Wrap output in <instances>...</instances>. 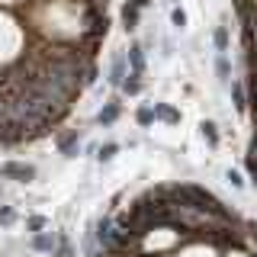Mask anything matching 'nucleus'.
Wrapping results in <instances>:
<instances>
[{
    "mask_svg": "<svg viewBox=\"0 0 257 257\" xmlns=\"http://www.w3.org/2000/svg\"><path fill=\"white\" fill-rule=\"evenodd\" d=\"M116 155H119V145H116V142H106V145H96V155H93V158L100 161V164H109Z\"/></svg>",
    "mask_w": 257,
    "mask_h": 257,
    "instance_id": "f8f14e48",
    "label": "nucleus"
},
{
    "mask_svg": "<svg viewBox=\"0 0 257 257\" xmlns=\"http://www.w3.org/2000/svg\"><path fill=\"white\" fill-rule=\"evenodd\" d=\"M215 77L228 87V80H231V61H228V55H225V52H215Z\"/></svg>",
    "mask_w": 257,
    "mask_h": 257,
    "instance_id": "1a4fd4ad",
    "label": "nucleus"
},
{
    "mask_svg": "<svg viewBox=\"0 0 257 257\" xmlns=\"http://www.w3.org/2000/svg\"><path fill=\"white\" fill-rule=\"evenodd\" d=\"M55 241H58V235H55V231H36V235H32V251H39V254H52V247H55Z\"/></svg>",
    "mask_w": 257,
    "mask_h": 257,
    "instance_id": "423d86ee",
    "label": "nucleus"
},
{
    "mask_svg": "<svg viewBox=\"0 0 257 257\" xmlns=\"http://www.w3.org/2000/svg\"><path fill=\"white\" fill-rule=\"evenodd\" d=\"M77 151H80V135L77 132L58 135V155L61 158H77Z\"/></svg>",
    "mask_w": 257,
    "mask_h": 257,
    "instance_id": "20e7f679",
    "label": "nucleus"
},
{
    "mask_svg": "<svg viewBox=\"0 0 257 257\" xmlns=\"http://www.w3.org/2000/svg\"><path fill=\"white\" fill-rule=\"evenodd\" d=\"M225 180H228V183H231V187H235V190H244V177H241L238 171H231V167H228V171H225Z\"/></svg>",
    "mask_w": 257,
    "mask_h": 257,
    "instance_id": "412c9836",
    "label": "nucleus"
},
{
    "mask_svg": "<svg viewBox=\"0 0 257 257\" xmlns=\"http://www.w3.org/2000/svg\"><path fill=\"white\" fill-rule=\"evenodd\" d=\"M155 119H161L164 125H180V109H174L171 103H151Z\"/></svg>",
    "mask_w": 257,
    "mask_h": 257,
    "instance_id": "0eeeda50",
    "label": "nucleus"
},
{
    "mask_svg": "<svg viewBox=\"0 0 257 257\" xmlns=\"http://www.w3.org/2000/svg\"><path fill=\"white\" fill-rule=\"evenodd\" d=\"M212 42H215V52H228V26H215Z\"/></svg>",
    "mask_w": 257,
    "mask_h": 257,
    "instance_id": "dca6fc26",
    "label": "nucleus"
},
{
    "mask_svg": "<svg viewBox=\"0 0 257 257\" xmlns=\"http://www.w3.org/2000/svg\"><path fill=\"white\" fill-rule=\"evenodd\" d=\"M228 90H231V103H235L238 112L247 109V96H244V84L241 80H228Z\"/></svg>",
    "mask_w": 257,
    "mask_h": 257,
    "instance_id": "9d476101",
    "label": "nucleus"
},
{
    "mask_svg": "<svg viewBox=\"0 0 257 257\" xmlns=\"http://www.w3.org/2000/svg\"><path fill=\"white\" fill-rule=\"evenodd\" d=\"M135 4H139V7H142V10H145V7H148V4H151V0H135Z\"/></svg>",
    "mask_w": 257,
    "mask_h": 257,
    "instance_id": "4be33fe9",
    "label": "nucleus"
},
{
    "mask_svg": "<svg viewBox=\"0 0 257 257\" xmlns=\"http://www.w3.org/2000/svg\"><path fill=\"white\" fill-rule=\"evenodd\" d=\"M135 122H139V125H145V128H148L151 122H155V109H151V106H148V103H145V106H139V109H135Z\"/></svg>",
    "mask_w": 257,
    "mask_h": 257,
    "instance_id": "f3484780",
    "label": "nucleus"
},
{
    "mask_svg": "<svg viewBox=\"0 0 257 257\" xmlns=\"http://www.w3.org/2000/svg\"><path fill=\"white\" fill-rule=\"evenodd\" d=\"M119 112H122V106H119V103H106V106L96 112V122H100V125H112V122L119 119Z\"/></svg>",
    "mask_w": 257,
    "mask_h": 257,
    "instance_id": "9b49d317",
    "label": "nucleus"
},
{
    "mask_svg": "<svg viewBox=\"0 0 257 257\" xmlns=\"http://www.w3.org/2000/svg\"><path fill=\"white\" fill-rule=\"evenodd\" d=\"M125 74H128V61H125V52H116L112 55V61H109V84L112 87H122V80H125Z\"/></svg>",
    "mask_w": 257,
    "mask_h": 257,
    "instance_id": "f03ea898",
    "label": "nucleus"
},
{
    "mask_svg": "<svg viewBox=\"0 0 257 257\" xmlns=\"http://www.w3.org/2000/svg\"><path fill=\"white\" fill-rule=\"evenodd\" d=\"M139 20H142V7L135 4V0H128V4L122 7V23H125V29H128V32L139 29Z\"/></svg>",
    "mask_w": 257,
    "mask_h": 257,
    "instance_id": "6e6552de",
    "label": "nucleus"
},
{
    "mask_svg": "<svg viewBox=\"0 0 257 257\" xmlns=\"http://www.w3.org/2000/svg\"><path fill=\"white\" fill-rule=\"evenodd\" d=\"M167 4H174V0H167Z\"/></svg>",
    "mask_w": 257,
    "mask_h": 257,
    "instance_id": "5701e85b",
    "label": "nucleus"
},
{
    "mask_svg": "<svg viewBox=\"0 0 257 257\" xmlns=\"http://www.w3.org/2000/svg\"><path fill=\"white\" fill-rule=\"evenodd\" d=\"M0 257H7V254H0Z\"/></svg>",
    "mask_w": 257,
    "mask_h": 257,
    "instance_id": "b1692460",
    "label": "nucleus"
},
{
    "mask_svg": "<svg viewBox=\"0 0 257 257\" xmlns=\"http://www.w3.org/2000/svg\"><path fill=\"white\" fill-rule=\"evenodd\" d=\"M0 177L16 180V183H32L36 180V167L26 164V161H4V164H0Z\"/></svg>",
    "mask_w": 257,
    "mask_h": 257,
    "instance_id": "f257e3e1",
    "label": "nucleus"
},
{
    "mask_svg": "<svg viewBox=\"0 0 257 257\" xmlns=\"http://www.w3.org/2000/svg\"><path fill=\"white\" fill-rule=\"evenodd\" d=\"M93 228H96V231H93V235H96V241H100V244H103V247L109 251V247L116 244V235H119V231L112 228L109 215H103V219H96V225H93Z\"/></svg>",
    "mask_w": 257,
    "mask_h": 257,
    "instance_id": "7ed1b4c3",
    "label": "nucleus"
},
{
    "mask_svg": "<svg viewBox=\"0 0 257 257\" xmlns=\"http://www.w3.org/2000/svg\"><path fill=\"white\" fill-rule=\"evenodd\" d=\"M0 225H7V228L16 225V209L13 206H0Z\"/></svg>",
    "mask_w": 257,
    "mask_h": 257,
    "instance_id": "6ab92c4d",
    "label": "nucleus"
},
{
    "mask_svg": "<svg viewBox=\"0 0 257 257\" xmlns=\"http://www.w3.org/2000/svg\"><path fill=\"white\" fill-rule=\"evenodd\" d=\"M142 87H145V84H142L139 74H125V80H122V93H125V96H139Z\"/></svg>",
    "mask_w": 257,
    "mask_h": 257,
    "instance_id": "2eb2a0df",
    "label": "nucleus"
},
{
    "mask_svg": "<svg viewBox=\"0 0 257 257\" xmlns=\"http://www.w3.org/2000/svg\"><path fill=\"white\" fill-rule=\"evenodd\" d=\"M52 257H74V244H71L68 235H58V241L52 247Z\"/></svg>",
    "mask_w": 257,
    "mask_h": 257,
    "instance_id": "4468645a",
    "label": "nucleus"
},
{
    "mask_svg": "<svg viewBox=\"0 0 257 257\" xmlns=\"http://www.w3.org/2000/svg\"><path fill=\"white\" fill-rule=\"evenodd\" d=\"M45 225H48L45 215H29V219H26V231H29V235H36V231H42Z\"/></svg>",
    "mask_w": 257,
    "mask_h": 257,
    "instance_id": "a211bd4d",
    "label": "nucleus"
},
{
    "mask_svg": "<svg viewBox=\"0 0 257 257\" xmlns=\"http://www.w3.org/2000/svg\"><path fill=\"white\" fill-rule=\"evenodd\" d=\"M171 23H174V29H187V13H183L180 7H174V10H171Z\"/></svg>",
    "mask_w": 257,
    "mask_h": 257,
    "instance_id": "aec40b11",
    "label": "nucleus"
},
{
    "mask_svg": "<svg viewBox=\"0 0 257 257\" xmlns=\"http://www.w3.org/2000/svg\"><path fill=\"white\" fill-rule=\"evenodd\" d=\"M125 61H128V74L145 77V48H142L139 42H135V45L125 52Z\"/></svg>",
    "mask_w": 257,
    "mask_h": 257,
    "instance_id": "39448f33",
    "label": "nucleus"
},
{
    "mask_svg": "<svg viewBox=\"0 0 257 257\" xmlns=\"http://www.w3.org/2000/svg\"><path fill=\"white\" fill-rule=\"evenodd\" d=\"M199 135H203V139L212 145V148H219V125H215V122L203 119V122H199Z\"/></svg>",
    "mask_w": 257,
    "mask_h": 257,
    "instance_id": "ddd939ff",
    "label": "nucleus"
}]
</instances>
